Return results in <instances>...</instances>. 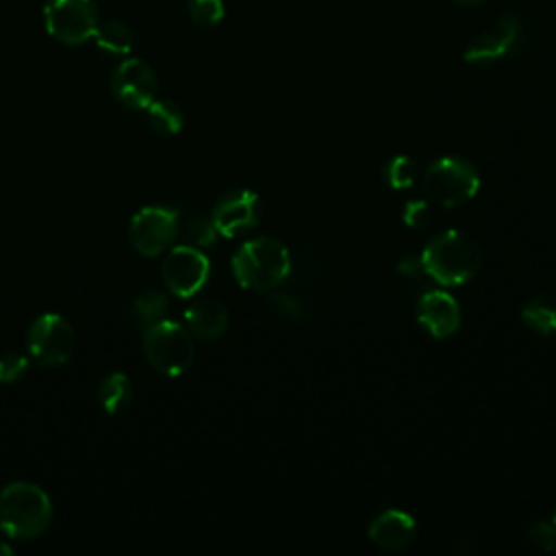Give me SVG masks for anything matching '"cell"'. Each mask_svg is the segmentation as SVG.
Listing matches in <instances>:
<instances>
[{
  "mask_svg": "<svg viewBox=\"0 0 556 556\" xmlns=\"http://www.w3.org/2000/svg\"><path fill=\"white\" fill-rule=\"evenodd\" d=\"M52 502L35 482H11L0 491V530L9 539L30 541L48 530Z\"/></svg>",
  "mask_w": 556,
  "mask_h": 556,
  "instance_id": "cell-1",
  "label": "cell"
},
{
  "mask_svg": "<svg viewBox=\"0 0 556 556\" xmlns=\"http://www.w3.org/2000/svg\"><path fill=\"white\" fill-rule=\"evenodd\" d=\"M419 258L424 271L434 282L443 287H458L473 278L480 267L482 252L469 235L460 230H445L432 237Z\"/></svg>",
  "mask_w": 556,
  "mask_h": 556,
  "instance_id": "cell-2",
  "label": "cell"
},
{
  "mask_svg": "<svg viewBox=\"0 0 556 556\" xmlns=\"http://www.w3.org/2000/svg\"><path fill=\"white\" fill-rule=\"evenodd\" d=\"M289 269V250L271 237L245 241L232 256V274L237 282L252 291H271L287 278Z\"/></svg>",
  "mask_w": 556,
  "mask_h": 556,
  "instance_id": "cell-3",
  "label": "cell"
},
{
  "mask_svg": "<svg viewBox=\"0 0 556 556\" xmlns=\"http://www.w3.org/2000/svg\"><path fill=\"white\" fill-rule=\"evenodd\" d=\"M143 354L163 376L185 374L195 356L193 334L178 321L159 319L143 328Z\"/></svg>",
  "mask_w": 556,
  "mask_h": 556,
  "instance_id": "cell-4",
  "label": "cell"
},
{
  "mask_svg": "<svg viewBox=\"0 0 556 556\" xmlns=\"http://www.w3.org/2000/svg\"><path fill=\"white\" fill-rule=\"evenodd\" d=\"M426 195L445 208L465 204L480 189L478 169L460 156H441L424 174Z\"/></svg>",
  "mask_w": 556,
  "mask_h": 556,
  "instance_id": "cell-5",
  "label": "cell"
},
{
  "mask_svg": "<svg viewBox=\"0 0 556 556\" xmlns=\"http://www.w3.org/2000/svg\"><path fill=\"white\" fill-rule=\"evenodd\" d=\"M98 24L100 11L93 0H48L43 7L48 35L65 46H80L91 39Z\"/></svg>",
  "mask_w": 556,
  "mask_h": 556,
  "instance_id": "cell-6",
  "label": "cell"
},
{
  "mask_svg": "<svg viewBox=\"0 0 556 556\" xmlns=\"http://www.w3.org/2000/svg\"><path fill=\"white\" fill-rule=\"evenodd\" d=\"M28 354L43 367L63 365L76 345L72 324L59 313L39 315L26 334Z\"/></svg>",
  "mask_w": 556,
  "mask_h": 556,
  "instance_id": "cell-7",
  "label": "cell"
},
{
  "mask_svg": "<svg viewBox=\"0 0 556 556\" xmlns=\"http://www.w3.org/2000/svg\"><path fill=\"white\" fill-rule=\"evenodd\" d=\"M178 230H180V215L176 208L143 206L132 215L128 237L132 248L141 256L152 258L172 245V241L178 237Z\"/></svg>",
  "mask_w": 556,
  "mask_h": 556,
  "instance_id": "cell-8",
  "label": "cell"
},
{
  "mask_svg": "<svg viewBox=\"0 0 556 556\" xmlns=\"http://www.w3.org/2000/svg\"><path fill=\"white\" fill-rule=\"evenodd\" d=\"M211 265L200 248L193 245H176L163 261L161 276L169 293L178 298L195 295L208 280Z\"/></svg>",
  "mask_w": 556,
  "mask_h": 556,
  "instance_id": "cell-9",
  "label": "cell"
},
{
  "mask_svg": "<svg viewBox=\"0 0 556 556\" xmlns=\"http://www.w3.org/2000/svg\"><path fill=\"white\" fill-rule=\"evenodd\" d=\"M156 74L143 59H124L111 76L115 100L128 109H148L156 98Z\"/></svg>",
  "mask_w": 556,
  "mask_h": 556,
  "instance_id": "cell-10",
  "label": "cell"
},
{
  "mask_svg": "<svg viewBox=\"0 0 556 556\" xmlns=\"http://www.w3.org/2000/svg\"><path fill=\"white\" fill-rule=\"evenodd\" d=\"M521 41V22L513 15L500 17L495 24H491L484 33L473 37L463 59L471 65H491L502 59H506Z\"/></svg>",
  "mask_w": 556,
  "mask_h": 556,
  "instance_id": "cell-11",
  "label": "cell"
},
{
  "mask_svg": "<svg viewBox=\"0 0 556 556\" xmlns=\"http://www.w3.org/2000/svg\"><path fill=\"white\" fill-rule=\"evenodd\" d=\"M217 232L222 237H239L256 228L261 219V200L250 189H235L219 198L211 215Z\"/></svg>",
  "mask_w": 556,
  "mask_h": 556,
  "instance_id": "cell-12",
  "label": "cell"
},
{
  "mask_svg": "<svg viewBox=\"0 0 556 556\" xmlns=\"http://www.w3.org/2000/svg\"><path fill=\"white\" fill-rule=\"evenodd\" d=\"M417 319L432 337L447 339L460 326V306L445 291H426L417 302Z\"/></svg>",
  "mask_w": 556,
  "mask_h": 556,
  "instance_id": "cell-13",
  "label": "cell"
},
{
  "mask_svg": "<svg viewBox=\"0 0 556 556\" xmlns=\"http://www.w3.org/2000/svg\"><path fill=\"white\" fill-rule=\"evenodd\" d=\"M367 536L382 549H402L415 536V519L397 508H389L371 519Z\"/></svg>",
  "mask_w": 556,
  "mask_h": 556,
  "instance_id": "cell-14",
  "label": "cell"
},
{
  "mask_svg": "<svg viewBox=\"0 0 556 556\" xmlns=\"http://www.w3.org/2000/svg\"><path fill=\"white\" fill-rule=\"evenodd\" d=\"M187 330L204 341L222 337L228 328V311L215 298H200L185 311Z\"/></svg>",
  "mask_w": 556,
  "mask_h": 556,
  "instance_id": "cell-15",
  "label": "cell"
},
{
  "mask_svg": "<svg viewBox=\"0 0 556 556\" xmlns=\"http://www.w3.org/2000/svg\"><path fill=\"white\" fill-rule=\"evenodd\" d=\"M98 402L111 415L124 413L132 402L130 378L122 371H113V374L104 376L98 384Z\"/></svg>",
  "mask_w": 556,
  "mask_h": 556,
  "instance_id": "cell-16",
  "label": "cell"
},
{
  "mask_svg": "<svg viewBox=\"0 0 556 556\" xmlns=\"http://www.w3.org/2000/svg\"><path fill=\"white\" fill-rule=\"evenodd\" d=\"M165 313H167V295L156 289H148V291L135 295L126 311L130 324L141 330L152 326L154 321L163 319Z\"/></svg>",
  "mask_w": 556,
  "mask_h": 556,
  "instance_id": "cell-17",
  "label": "cell"
},
{
  "mask_svg": "<svg viewBox=\"0 0 556 556\" xmlns=\"http://www.w3.org/2000/svg\"><path fill=\"white\" fill-rule=\"evenodd\" d=\"M521 319L536 334H554L556 332V295H536L521 308Z\"/></svg>",
  "mask_w": 556,
  "mask_h": 556,
  "instance_id": "cell-18",
  "label": "cell"
},
{
  "mask_svg": "<svg viewBox=\"0 0 556 556\" xmlns=\"http://www.w3.org/2000/svg\"><path fill=\"white\" fill-rule=\"evenodd\" d=\"M96 46L109 54H128L132 50V30L119 22V20H100L96 33H93Z\"/></svg>",
  "mask_w": 556,
  "mask_h": 556,
  "instance_id": "cell-19",
  "label": "cell"
},
{
  "mask_svg": "<svg viewBox=\"0 0 556 556\" xmlns=\"http://www.w3.org/2000/svg\"><path fill=\"white\" fill-rule=\"evenodd\" d=\"M148 111V124L159 135H176L182 128V109L174 100H152Z\"/></svg>",
  "mask_w": 556,
  "mask_h": 556,
  "instance_id": "cell-20",
  "label": "cell"
},
{
  "mask_svg": "<svg viewBox=\"0 0 556 556\" xmlns=\"http://www.w3.org/2000/svg\"><path fill=\"white\" fill-rule=\"evenodd\" d=\"M417 176V165L410 156L406 154H400L395 159H391L384 167V178L387 182L393 187V189H406L413 185Z\"/></svg>",
  "mask_w": 556,
  "mask_h": 556,
  "instance_id": "cell-21",
  "label": "cell"
},
{
  "mask_svg": "<svg viewBox=\"0 0 556 556\" xmlns=\"http://www.w3.org/2000/svg\"><path fill=\"white\" fill-rule=\"evenodd\" d=\"M217 235L219 232H217L213 219H206V217H195V219H191L182 228V237H185L187 245H193V248H208V245H213Z\"/></svg>",
  "mask_w": 556,
  "mask_h": 556,
  "instance_id": "cell-22",
  "label": "cell"
},
{
  "mask_svg": "<svg viewBox=\"0 0 556 556\" xmlns=\"http://www.w3.org/2000/svg\"><path fill=\"white\" fill-rule=\"evenodd\" d=\"M189 17L198 26H215L224 20V2L222 0H189Z\"/></svg>",
  "mask_w": 556,
  "mask_h": 556,
  "instance_id": "cell-23",
  "label": "cell"
},
{
  "mask_svg": "<svg viewBox=\"0 0 556 556\" xmlns=\"http://www.w3.org/2000/svg\"><path fill=\"white\" fill-rule=\"evenodd\" d=\"M267 306L274 315H280L285 319H291V321H300L306 317V304L293 295H287V293H274L269 300H267Z\"/></svg>",
  "mask_w": 556,
  "mask_h": 556,
  "instance_id": "cell-24",
  "label": "cell"
},
{
  "mask_svg": "<svg viewBox=\"0 0 556 556\" xmlns=\"http://www.w3.org/2000/svg\"><path fill=\"white\" fill-rule=\"evenodd\" d=\"M28 371V358L20 352H7L0 356V382L13 384L20 382Z\"/></svg>",
  "mask_w": 556,
  "mask_h": 556,
  "instance_id": "cell-25",
  "label": "cell"
},
{
  "mask_svg": "<svg viewBox=\"0 0 556 556\" xmlns=\"http://www.w3.org/2000/svg\"><path fill=\"white\" fill-rule=\"evenodd\" d=\"M528 541L539 549V552H554L556 549V526L554 521H536L528 528Z\"/></svg>",
  "mask_w": 556,
  "mask_h": 556,
  "instance_id": "cell-26",
  "label": "cell"
},
{
  "mask_svg": "<svg viewBox=\"0 0 556 556\" xmlns=\"http://www.w3.org/2000/svg\"><path fill=\"white\" fill-rule=\"evenodd\" d=\"M402 219L408 228H421L428 224L430 219V206L424 200H410L404 204V213Z\"/></svg>",
  "mask_w": 556,
  "mask_h": 556,
  "instance_id": "cell-27",
  "label": "cell"
},
{
  "mask_svg": "<svg viewBox=\"0 0 556 556\" xmlns=\"http://www.w3.org/2000/svg\"><path fill=\"white\" fill-rule=\"evenodd\" d=\"M452 2H456V4H460V7H476V4H480V2H484V0H452Z\"/></svg>",
  "mask_w": 556,
  "mask_h": 556,
  "instance_id": "cell-28",
  "label": "cell"
},
{
  "mask_svg": "<svg viewBox=\"0 0 556 556\" xmlns=\"http://www.w3.org/2000/svg\"><path fill=\"white\" fill-rule=\"evenodd\" d=\"M9 554H13V547L7 545L4 541H0V556H9Z\"/></svg>",
  "mask_w": 556,
  "mask_h": 556,
  "instance_id": "cell-29",
  "label": "cell"
},
{
  "mask_svg": "<svg viewBox=\"0 0 556 556\" xmlns=\"http://www.w3.org/2000/svg\"><path fill=\"white\" fill-rule=\"evenodd\" d=\"M552 521H554V526H556V508H554V519H552Z\"/></svg>",
  "mask_w": 556,
  "mask_h": 556,
  "instance_id": "cell-30",
  "label": "cell"
}]
</instances>
